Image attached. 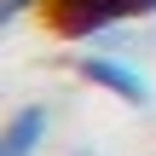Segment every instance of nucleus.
I'll list each match as a JSON object with an SVG mask.
<instances>
[{"label":"nucleus","instance_id":"nucleus-1","mask_svg":"<svg viewBox=\"0 0 156 156\" xmlns=\"http://www.w3.org/2000/svg\"><path fill=\"white\" fill-rule=\"evenodd\" d=\"M75 75H81L87 87L122 98V104H139V110L151 104V75H145L133 58H122V52H81V58H75Z\"/></svg>","mask_w":156,"mask_h":156},{"label":"nucleus","instance_id":"nucleus-2","mask_svg":"<svg viewBox=\"0 0 156 156\" xmlns=\"http://www.w3.org/2000/svg\"><path fill=\"white\" fill-rule=\"evenodd\" d=\"M52 133V110L46 104H17L0 127V156H35Z\"/></svg>","mask_w":156,"mask_h":156},{"label":"nucleus","instance_id":"nucleus-3","mask_svg":"<svg viewBox=\"0 0 156 156\" xmlns=\"http://www.w3.org/2000/svg\"><path fill=\"white\" fill-rule=\"evenodd\" d=\"M41 0H0V23H17L23 12H35Z\"/></svg>","mask_w":156,"mask_h":156},{"label":"nucleus","instance_id":"nucleus-4","mask_svg":"<svg viewBox=\"0 0 156 156\" xmlns=\"http://www.w3.org/2000/svg\"><path fill=\"white\" fill-rule=\"evenodd\" d=\"M75 156H93V151H75Z\"/></svg>","mask_w":156,"mask_h":156}]
</instances>
